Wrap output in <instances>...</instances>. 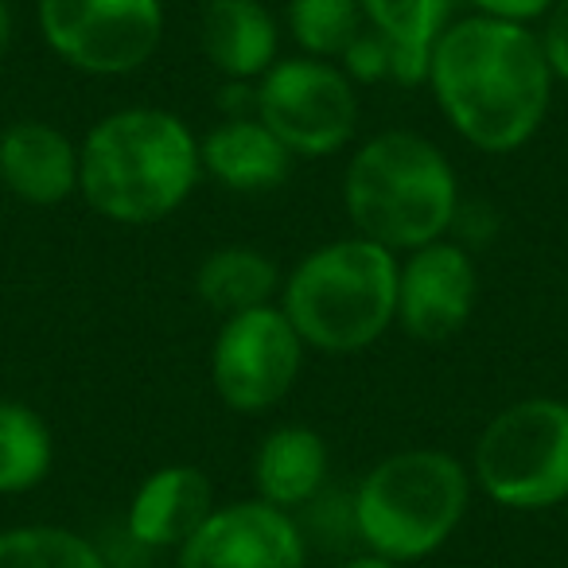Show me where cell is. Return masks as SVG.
Returning a JSON list of instances; mask_svg holds the SVG:
<instances>
[{
  "mask_svg": "<svg viewBox=\"0 0 568 568\" xmlns=\"http://www.w3.org/2000/svg\"><path fill=\"white\" fill-rule=\"evenodd\" d=\"M537 36H541V48H545V59H549L552 79L568 87V0H557V4L545 12Z\"/></svg>",
  "mask_w": 568,
  "mask_h": 568,
  "instance_id": "d4e9b609",
  "label": "cell"
},
{
  "mask_svg": "<svg viewBox=\"0 0 568 568\" xmlns=\"http://www.w3.org/2000/svg\"><path fill=\"white\" fill-rule=\"evenodd\" d=\"M339 568H402L397 560L382 557V552H371V549H355L351 557L339 560Z\"/></svg>",
  "mask_w": 568,
  "mask_h": 568,
  "instance_id": "4316f807",
  "label": "cell"
},
{
  "mask_svg": "<svg viewBox=\"0 0 568 568\" xmlns=\"http://www.w3.org/2000/svg\"><path fill=\"white\" fill-rule=\"evenodd\" d=\"M471 4V12L479 17H495V20H510V24H541L545 12L557 4V0H464Z\"/></svg>",
  "mask_w": 568,
  "mask_h": 568,
  "instance_id": "484cf974",
  "label": "cell"
},
{
  "mask_svg": "<svg viewBox=\"0 0 568 568\" xmlns=\"http://www.w3.org/2000/svg\"><path fill=\"white\" fill-rule=\"evenodd\" d=\"M425 87L459 141L510 156L541 133L557 79L537 28L467 12L436 43Z\"/></svg>",
  "mask_w": 568,
  "mask_h": 568,
  "instance_id": "6da1fadb",
  "label": "cell"
},
{
  "mask_svg": "<svg viewBox=\"0 0 568 568\" xmlns=\"http://www.w3.org/2000/svg\"><path fill=\"white\" fill-rule=\"evenodd\" d=\"M284 28L301 55L332 59L363 36V4L358 0H284Z\"/></svg>",
  "mask_w": 568,
  "mask_h": 568,
  "instance_id": "44dd1931",
  "label": "cell"
},
{
  "mask_svg": "<svg viewBox=\"0 0 568 568\" xmlns=\"http://www.w3.org/2000/svg\"><path fill=\"white\" fill-rule=\"evenodd\" d=\"M0 568H110L102 541L55 521L0 529Z\"/></svg>",
  "mask_w": 568,
  "mask_h": 568,
  "instance_id": "ffe728a7",
  "label": "cell"
},
{
  "mask_svg": "<svg viewBox=\"0 0 568 568\" xmlns=\"http://www.w3.org/2000/svg\"><path fill=\"white\" fill-rule=\"evenodd\" d=\"M363 20L394 55V87H425L428 63L459 0H358Z\"/></svg>",
  "mask_w": 568,
  "mask_h": 568,
  "instance_id": "e0dca14e",
  "label": "cell"
},
{
  "mask_svg": "<svg viewBox=\"0 0 568 568\" xmlns=\"http://www.w3.org/2000/svg\"><path fill=\"white\" fill-rule=\"evenodd\" d=\"M250 475L261 503L301 514L320 490H327L332 452L312 425H276L253 448Z\"/></svg>",
  "mask_w": 568,
  "mask_h": 568,
  "instance_id": "2e32d148",
  "label": "cell"
},
{
  "mask_svg": "<svg viewBox=\"0 0 568 568\" xmlns=\"http://www.w3.org/2000/svg\"><path fill=\"white\" fill-rule=\"evenodd\" d=\"M51 55L90 79H129L164 43V0H36Z\"/></svg>",
  "mask_w": 568,
  "mask_h": 568,
  "instance_id": "52a82bcc",
  "label": "cell"
},
{
  "mask_svg": "<svg viewBox=\"0 0 568 568\" xmlns=\"http://www.w3.org/2000/svg\"><path fill=\"white\" fill-rule=\"evenodd\" d=\"M281 268L257 245L230 242L211 250L195 268V296L214 316H237V312L265 308L281 301Z\"/></svg>",
  "mask_w": 568,
  "mask_h": 568,
  "instance_id": "ac0fdd59",
  "label": "cell"
},
{
  "mask_svg": "<svg viewBox=\"0 0 568 568\" xmlns=\"http://www.w3.org/2000/svg\"><path fill=\"white\" fill-rule=\"evenodd\" d=\"M467 471L503 510L541 514L568 503V402L537 394L498 409L475 436Z\"/></svg>",
  "mask_w": 568,
  "mask_h": 568,
  "instance_id": "8992f818",
  "label": "cell"
},
{
  "mask_svg": "<svg viewBox=\"0 0 568 568\" xmlns=\"http://www.w3.org/2000/svg\"><path fill=\"white\" fill-rule=\"evenodd\" d=\"M214 487L203 467L164 464L141 479L125 510V534L141 549H180L199 526L214 514Z\"/></svg>",
  "mask_w": 568,
  "mask_h": 568,
  "instance_id": "4fadbf2b",
  "label": "cell"
},
{
  "mask_svg": "<svg viewBox=\"0 0 568 568\" xmlns=\"http://www.w3.org/2000/svg\"><path fill=\"white\" fill-rule=\"evenodd\" d=\"M339 67L355 87H378V82H394V55H389L386 40L363 28L355 43L339 55Z\"/></svg>",
  "mask_w": 568,
  "mask_h": 568,
  "instance_id": "603a6c76",
  "label": "cell"
},
{
  "mask_svg": "<svg viewBox=\"0 0 568 568\" xmlns=\"http://www.w3.org/2000/svg\"><path fill=\"white\" fill-rule=\"evenodd\" d=\"M304 339L281 304L226 316L211 343V386L226 409L242 417L273 413L296 389L304 371Z\"/></svg>",
  "mask_w": 568,
  "mask_h": 568,
  "instance_id": "9c48e42d",
  "label": "cell"
},
{
  "mask_svg": "<svg viewBox=\"0 0 568 568\" xmlns=\"http://www.w3.org/2000/svg\"><path fill=\"white\" fill-rule=\"evenodd\" d=\"M0 183L17 203L48 211L79 195V141L55 121L20 118L0 129Z\"/></svg>",
  "mask_w": 568,
  "mask_h": 568,
  "instance_id": "7c38bea8",
  "label": "cell"
},
{
  "mask_svg": "<svg viewBox=\"0 0 568 568\" xmlns=\"http://www.w3.org/2000/svg\"><path fill=\"white\" fill-rule=\"evenodd\" d=\"M203 180L199 136L172 110L125 105L105 113L79 141V195L118 226L164 222Z\"/></svg>",
  "mask_w": 568,
  "mask_h": 568,
  "instance_id": "7a4b0ae2",
  "label": "cell"
},
{
  "mask_svg": "<svg viewBox=\"0 0 568 568\" xmlns=\"http://www.w3.org/2000/svg\"><path fill=\"white\" fill-rule=\"evenodd\" d=\"M199 48L222 82H261L281 59V20L261 0H206Z\"/></svg>",
  "mask_w": 568,
  "mask_h": 568,
  "instance_id": "5bb4252c",
  "label": "cell"
},
{
  "mask_svg": "<svg viewBox=\"0 0 568 568\" xmlns=\"http://www.w3.org/2000/svg\"><path fill=\"white\" fill-rule=\"evenodd\" d=\"M479 301L475 253L452 237L402 253L397 265V327L417 343H444L467 327Z\"/></svg>",
  "mask_w": 568,
  "mask_h": 568,
  "instance_id": "8fae6325",
  "label": "cell"
},
{
  "mask_svg": "<svg viewBox=\"0 0 568 568\" xmlns=\"http://www.w3.org/2000/svg\"><path fill=\"white\" fill-rule=\"evenodd\" d=\"M471 471L452 452H389L351 490L358 549L417 565L456 537L471 510Z\"/></svg>",
  "mask_w": 568,
  "mask_h": 568,
  "instance_id": "5b68a950",
  "label": "cell"
},
{
  "mask_svg": "<svg viewBox=\"0 0 568 568\" xmlns=\"http://www.w3.org/2000/svg\"><path fill=\"white\" fill-rule=\"evenodd\" d=\"M459 199L452 160L413 129L366 136L343 172V211L355 234L386 245L397 257L448 237Z\"/></svg>",
  "mask_w": 568,
  "mask_h": 568,
  "instance_id": "3957f363",
  "label": "cell"
},
{
  "mask_svg": "<svg viewBox=\"0 0 568 568\" xmlns=\"http://www.w3.org/2000/svg\"><path fill=\"white\" fill-rule=\"evenodd\" d=\"M397 265L394 250L363 234L332 237L288 268L276 304L308 351L363 355L397 327Z\"/></svg>",
  "mask_w": 568,
  "mask_h": 568,
  "instance_id": "277c9868",
  "label": "cell"
},
{
  "mask_svg": "<svg viewBox=\"0 0 568 568\" xmlns=\"http://www.w3.org/2000/svg\"><path fill=\"white\" fill-rule=\"evenodd\" d=\"M257 118L296 160L335 156L358 133V87L332 59L281 55L257 82Z\"/></svg>",
  "mask_w": 568,
  "mask_h": 568,
  "instance_id": "ba28073f",
  "label": "cell"
},
{
  "mask_svg": "<svg viewBox=\"0 0 568 568\" xmlns=\"http://www.w3.org/2000/svg\"><path fill=\"white\" fill-rule=\"evenodd\" d=\"M498 214H495V206L490 203H483V199H459V206H456V219H452V230H448V237L452 242H459L464 250H483V245H490L495 242V234H498Z\"/></svg>",
  "mask_w": 568,
  "mask_h": 568,
  "instance_id": "cb8c5ba5",
  "label": "cell"
},
{
  "mask_svg": "<svg viewBox=\"0 0 568 568\" xmlns=\"http://www.w3.org/2000/svg\"><path fill=\"white\" fill-rule=\"evenodd\" d=\"M175 568H308V537L296 514L234 498L175 549Z\"/></svg>",
  "mask_w": 568,
  "mask_h": 568,
  "instance_id": "30bf717a",
  "label": "cell"
},
{
  "mask_svg": "<svg viewBox=\"0 0 568 568\" xmlns=\"http://www.w3.org/2000/svg\"><path fill=\"white\" fill-rule=\"evenodd\" d=\"M296 521H301L304 537H312L324 545H335V549H347V545H358V534H355V506H351V495H339V490H320L316 498H312L308 506H304L301 514H296Z\"/></svg>",
  "mask_w": 568,
  "mask_h": 568,
  "instance_id": "7402d4cb",
  "label": "cell"
},
{
  "mask_svg": "<svg viewBox=\"0 0 568 568\" xmlns=\"http://www.w3.org/2000/svg\"><path fill=\"white\" fill-rule=\"evenodd\" d=\"M203 175L234 195H268L293 175V152L273 136V129L253 118H222L199 136Z\"/></svg>",
  "mask_w": 568,
  "mask_h": 568,
  "instance_id": "9a60e30c",
  "label": "cell"
},
{
  "mask_svg": "<svg viewBox=\"0 0 568 568\" xmlns=\"http://www.w3.org/2000/svg\"><path fill=\"white\" fill-rule=\"evenodd\" d=\"M55 467V436L40 409L0 397V495H28Z\"/></svg>",
  "mask_w": 568,
  "mask_h": 568,
  "instance_id": "d6986e66",
  "label": "cell"
},
{
  "mask_svg": "<svg viewBox=\"0 0 568 568\" xmlns=\"http://www.w3.org/2000/svg\"><path fill=\"white\" fill-rule=\"evenodd\" d=\"M12 40H17V17H12V4H9V0H0V63L9 59Z\"/></svg>",
  "mask_w": 568,
  "mask_h": 568,
  "instance_id": "83f0119b",
  "label": "cell"
}]
</instances>
